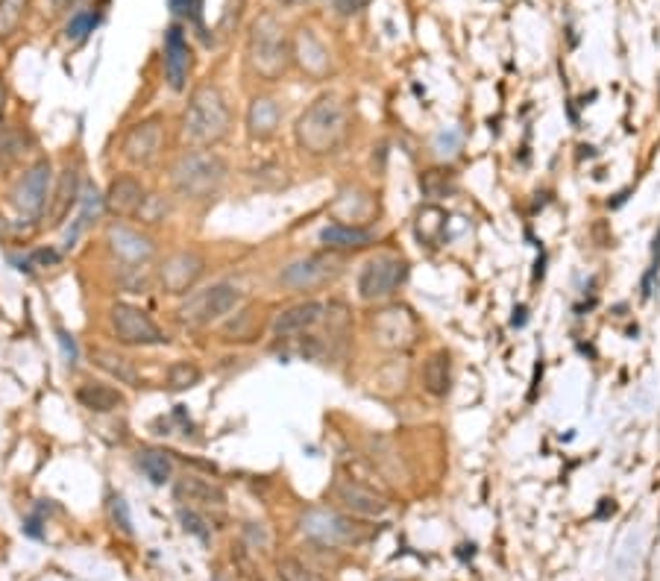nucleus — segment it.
<instances>
[{
	"label": "nucleus",
	"mask_w": 660,
	"mask_h": 581,
	"mask_svg": "<svg viewBox=\"0 0 660 581\" xmlns=\"http://www.w3.org/2000/svg\"><path fill=\"white\" fill-rule=\"evenodd\" d=\"M347 130L350 127H347L344 103L332 94H323L300 115V121L294 127V138H297L300 150L308 156H329L344 144Z\"/></svg>",
	"instance_id": "nucleus-1"
},
{
	"label": "nucleus",
	"mask_w": 660,
	"mask_h": 581,
	"mask_svg": "<svg viewBox=\"0 0 660 581\" xmlns=\"http://www.w3.org/2000/svg\"><path fill=\"white\" fill-rule=\"evenodd\" d=\"M232 127V112L226 97L215 86H203L191 94L185 115H182V135L194 147H215Z\"/></svg>",
	"instance_id": "nucleus-2"
},
{
	"label": "nucleus",
	"mask_w": 660,
	"mask_h": 581,
	"mask_svg": "<svg viewBox=\"0 0 660 581\" xmlns=\"http://www.w3.org/2000/svg\"><path fill=\"white\" fill-rule=\"evenodd\" d=\"M226 162L212 150H188L171 168V185L182 200H209L226 182Z\"/></svg>",
	"instance_id": "nucleus-3"
},
{
	"label": "nucleus",
	"mask_w": 660,
	"mask_h": 581,
	"mask_svg": "<svg viewBox=\"0 0 660 581\" xmlns=\"http://www.w3.org/2000/svg\"><path fill=\"white\" fill-rule=\"evenodd\" d=\"M291 59V42L273 15H262L247 39V62L264 80H279Z\"/></svg>",
	"instance_id": "nucleus-4"
},
{
	"label": "nucleus",
	"mask_w": 660,
	"mask_h": 581,
	"mask_svg": "<svg viewBox=\"0 0 660 581\" xmlns=\"http://www.w3.org/2000/svg\"><path fill=\"white\" fill-rule=\"evenodd\" d=\"M238 303H241V291L229 282H218V285L188 294V300L179 306V320L188 326H209L215 320H223L229 312H235Z\"/></svg>",
	"instance_id": "nucleus-5"
},
{
	"label": "nucleus",
	"mask_w": 660,
	"mask_h": 581,
	"mask_svg": "<svg viewBox=\"0 0 660 581\" xmlns=\"http://www.w3.org/2000/svg\"><path fill=\"white\" fill-rule=\"evenodd\" d=\"M405 279H408V262L405 259L391 256V253L376 256L358 273V297L364 303L391 300L396 291L405 285Z\"/></svg>",
	"instance_id": "nucleus-6"
},
{
	"label": "nucleus",
	"mask_w": 660,
	"mask_h": 581,
	"mask_svg": "<svg viewBox=\"0 0 660 581\" xmlns=\"http://www.w3.org/2000/svg\"><path fill=\"white\" fill-rule=\"evenodd\" d=\"M109 326H112L118 344H124V347H159V344H168V338L156 326V320L144 309L132 306V303H115L109 309Z\"/></svg>",
	"instance_id": "nucleus-7"
},
{
	"label": "nucleus",
	"mask_w": 660,
	"mask_h": 581,
	"mask_svg": "<svg viewBox=\"0 0 660 581\" xmlns=\"http://www.w3.org/2000/svg\"><path fill=\"white\" fill-rule=\"evenodd\" d=\"M50 179H53L50 159H39L33 168H27L24 177L12 185L9 203H12V209H15L24 221H39L44 215L47 200H50Z\"/></svg>",
	"instance_id": "nucleus-8"
},
{
	"label": "nucleus",
	"mask_w": 660,
	"mask_h": 581,
	"mask_svg": "<svg viewBox=\"0 0 660 581\" xmlns=\"http://www.w3.org/2000/svg\"><path fill=\"white\" fill-rule=\"evenodd\" d=\"M303 535L323 543V546H347V543H361L367 532L344 514L326 511V508H311L300 520Z\"/></svg>",
	"instance_id": "nucleus-9"
},
{
	"label": "nucleus",
	"mask_w": 660,
	"mask_h": 581,
	"mask_svg": "<svg viewBox=\"0 0 660 581\" xmlns=\"http://www.w3.org/2000/svg\"><path fill=\"white\" fill-rule=\"evenodd\" d=\"M373 338L385 350H408L420 338V320L405 306H388L373 317Z\"/></svg>",
	"instance_id": "nucleus-10"
},
{
	"label": "nucleus",
	"mask_w": 660,
	"mask_h": 581,
	"mask_svg": "<svg viewBox=\"0 0 660 581\" xmlns=\"http://www.w3.org/2000/svg\"><path fill=\"white\" fill-rule=\"evenodd\" d=\"M162 147H165L162 118H144L127 130L124 141H121V156L130 162L132 168H147L162 156Z\"/></svg>",
	"instance_id": "nucleus-11"
},
{
	"label": "nucleus",
	"mask_w": 660,
	"mask_h": 581,
	"mask_svg": "<svg viewBox=\"0 0 660 581\" xmlns=\"http://www.w3.org/2000/svg\"><path fill=\"white\" fill-rule=\"evenodd\" d=\"M338 273H341V259L332 250L329 253H311V256L291 262L288 268H282L279 285H285L291 291H308V288L326 285Z\"/></svg>",
	"instance_id": "nucleus-12"
},
{
	"label": "nucleus",
	"mask_w": 660,
	"mask_h": 581,
	"mask_svg": "<svg viewBox=\"0 0 660 581\" xmlns=\"http://www.w3.org/2000/svg\"><path fill=\"white\" fill-rule=\"evenodd\" d=\"M206 270V259L197 253V250H179L171 253L162 268H159V285L165 294H174V297H185L191 294V288L200 282Z\"/></svg>",
	"instance_id": "nucleus-13"
},
{
	"label": "nucleus",
	"mask_w": 660,
	"mask_h": 581,
	"mask_svg": "<svg viewBox=\"0 0 660 581\" xmlns=\"http://www.w3.org/2000/svg\"><path fill=\"white\" fill-rule=\"evenodd\" d=\"M106 244H109V250L121 259V262H127V265H147L153 256H156V241L150 238V235H144L141 229H132L127 224H109L106 229Z\"/></svg>",
	"instance_id": "nucleus-14"
},
{
	"label": "nucleus",
	"mask_w": 660,
	"mask_h": 581,
	"mask_svg": "<svg viewBox=\"0 0 660 581\" xmlns=\"http://www.w3.org/2000/svg\"><path fill=\"white\" fill-rule=\"evenodd\" d=\"M147 203V191L141 185V179L132 174H121L109 182V191L103 197V206L112 218L124 221V218H138V212Z\"/></svg>",
	"instance_id": "nucleus-15"
},
{
	"label": "nucleus",
	"mask_w": 660,
	"mask_h": 581,
	"mask_svg": "<svg viewBox=\"0 0 660 581\" xmlns=\"http://www.w3.org/2000/svg\"><path fill=\"white\" fill-rule=\"evenodd\" d=\"M335 499L352 511V514H358V517H382L385 511H388V499L382 496V493H376L373 488H367V485H361V482H355V479H347V476H338L335 479Z\"/></svg>",
	"instance_id": "nucleus-16"
},
{
	"label": "nucleus",
	"mask_w": 660,
	"mask_h": 581,
	"mask_svg": "<svg viewBox=\"0 0 660 581\" xmlns=\"http://www.w3.org/2000/svg\"><path fill=\"white\" fill-rule=\"evenodd\" d=\"M83 197V185H80V168L77 165H65L62 174L53 185V194L47 200V221L50 226H59L80 203Z\"/></svg>",
	"instance_id": "nucleus-17"
},
{
	"label": "nucleus",
	"mask_w": 660,
	"mask_h": 581,
	"mask_svg": "<svg viewBox=\"0 0 660 581\" xmlns=\"http://www.w3.org/2000/svg\"><path fill=\"white\" fill-rule=\"evenodd\" d=\"M191 71V47L179 24H171L165 33V80L174 91L185 89Z\"/></svg>",
	"instance_id": "nucleus-18"
},
{
	"label": "nucleus",
	"mask_w": 660,
	"mask_h": 581,
	"mask_svg": "<svg viewBox=\"0 0 660 581\" xmlns=\"http://www.w3.org/2000/svg\"><path fill=\"white\" fill-rule=\"evenodd\" d=\"M326 314V306L317 303V300H306V303H297L285 312H279L273 317L270 329L276 338H294V335H303L311 326H317Z\"/></svg>",
	"instance_id": "nucleus-19"
},
{
	"label": "nucleus",
	"mask_w": 660,
	"mask_h": 581,
	"mask_svg": "<svg viewBox=\"0 0 660 581\" xmlns=\"http://www.w3.org/2000/svg\"><path fill=\"white\" fill-rule=\"evenodd\" d=\"M264 332V309L262 306H247L235 317H229L220 329L223 341H235V344H253L259 341V335Z\"/></svg>",
	"instance_id": "nucleus-20"
},
{
	"label": "nucleus",
	"mask_w": 660,
	"mask_h": 581,
	"mask_svg": "<svg viewBox=\"0 0 660 581\" xmlns=\"http://www.w3.org/2000/svg\"><path fill=\"white\" fill-rule=\"evenodd\" d=\"M376 241L370 229L350 224H332L320 229V244L332 253H347V250H364Z\"/></svg>",
	"instance_id": "nucleus-21"
},
{
	"label": "nucleus",
	"mask_w": 660,
	"mask_h": 581,
	"mask_svg": "<svg viewBox=\"0 0 660 581\" xmlns=\"http://www.w3.org/2000/svg\"><path fill=\"white\" fill-rule=\"evenodd\" d=\"M291 56H297L300 68L306 74H311V77H323L329 71V50L311 30H300L297 33V39L291 45Z\"/></svg>",
	"instance_id": "nucleus-22"
},
{
	"label": "nucleus",
	"mask_w": 660,
	"mask_h": 581,
	"mask_svg": "<svg viewBox=\"0 0 660 581\" xmlns=\"http://www.w3.org/2000/svg\"><path fill=\"white\" fill-rule=\"evenodd\" d=\"M279 121H282V109L270 97H256L250 103V109H247V133L256 141L273 138L276 130H279Z\"/></svg>",
	"instance_id": "nucleus-23"
},
{
	"label": "nucleus",
	"mask_w": 660,
	"mask_h": 581,
	"mask_svg": "<svg viewBox=\"0 0 660 581\" xmlns=\"http://www.w3.org/2000/svg\"><path fill=\"white\" fill-rule=\"evenodd\" d=\"M77 403L94 411V414H109V411H118L127 405V397L115 388V385H106V382H86L77 388Z\"/></svg>",
	"instance_id": "nucleus-24"
},
{
	"label": "nucleus",
	"mask_w": 660,
	"mask_h": 581,
	"mask_svg": "<svg viewBox=\"0 0 660 581\" xmlns=\"http://www.w3.org/2000/svg\"><path fill=\"white\" fill-rule=\"evenodd\" d=\"M174 496L179 502H188V505H223L226 502L223 488L215 485V482H209V479H200V476L176 479Z\"/></svg>",
	"instance_id": "nucleus-25"
},
{
	"label": "nucleus",
	"mask_w": 660,
	"mask_h": 581,
	"mask_svg": "<svg viewBox=\"0 0 660 581\" xmlns=\"http://www.w3.org/2000/svg\"><path fill=\"white\" fill-rule=\"evenodd\" d=\"M420 382H423L426 394H432V397H446L449 394V388H452V361H449L446 350H435L423 361Z\"/></svg>",
	"instance_id": "nucleus-26"
},
{
	"label": "nucleus",
	"mask_w": 660,
	"mask_h": 581,
	"mask_svg": "<svg viewBox=\"0 0 660 581\" xmlns=\"http://www.w3.org/2000/svg\"><path fill=\"white\" fill-rule=\"evenodd\" d=\"M135 464L153 485H165L174 476V461L165 449H138Z\"/></svg>",
	"instance_id": "nucleus-27"
},
{
	"label": "nucleus",
	"mask_w": 660,
	"mask_h": 581,
	"mask_svg": "<svg viewBox=\"0 0 660 581\" xmlns=\"http://www.w3.org/2000/svg\"><path fill=\"white\" fill-rule=\"evenodd\" d=\"M91 361H94L100 370H106L109 376H115L118 382L138 388V373H135V364H132L130 358L118 356V353H112V350H91Z\"/></svg>",
	"instance_id": "nucleus-28"
},
{
	"label": "nucleus",
	"mask_w": 660,
	"mask_h": 581,
	"mask_svg": "<svg viewBox=\"0 0 660 581\" xmlns=\"http://www.w3.org/2000/svg\"><path fill=\"white\" fill-rule=\"evenodd\" d=\"M27 147H30V135L24 130H18V127L0 130V177L27 153Z\"/></svg>",
	"instance_id": "nucleus-29"
},
{
	"label": "nucleus",
	"mask_w": 660,
	"mask_h": 581,
	"mask_svg": "<svg viewBox=\"0 0 660 581\" xmlns=\"http://www.w3.org/2000/svg\"><path fill=\"white\" fill-rule=\"evenodd\" d=\"M27 9H30V0H0V42L12 39L21 30Z\"/></svg>",
	"instance_id": "nucleus-30"
},
{
	"label": "nucleus",
	"mask_w": 660,
	"mask_h": 581,
	"mask_svg": "<svg viewBox=\"0 0 660 581\" xmlns=\"http://www.w3.org/2000/svg\"><path fill=\"white\" fill-rule=\"evenodd\" d=\"M200 379H203V370L194 361H174L168 367V388L171 391H188V388L200 385Z\"/></svg>",
	"instance_id": "nucleus-31"
},
{
	"label": "nucleus",
	"mask_w": 660,
	"mask_h": 581,
	"mask_svg": "<svg viewBox=\"0 0 660 581\" xmlns=\"http://www.w3.org/2000/svg\"><path fill=\"white\" fill-rule=\"evenodd\" d=\"M97 24H100V15H97V12L80 9V12H74V15L68 18V24H65V36L74 39V42H83V39H88V36L94 33Z\"/></svg>",
	"instance_id": "nucleus-32"
},
{
	"label": "nucleus",
	"mask_w": 660,
	"mask_h": 581,
	"mask_svg": "<svg viewBox=\"0 0 660 581\" xmlns=\"http://www.w3.org/2000/svg\"><path fill=\"white\" fill-rule=\"evenodd\" d=\"M279 581H326L320 573H314L297 558H282L279 561Z\"/></svg>",
	"instance_id": "nucleus-33"
},
{
	"label": "nucleus",
	"mask_w": 660,
	"mask_h": 581,
	"mask_svg": "<svg viewBox=\"0 0 660 581\" xmlns=\"http://www.w3.org/2000/svg\"><path fill=\"white\" fill-rule=\"evenodd\" d=\"M179 523L188 535L200 537V540H209L212 537V529L206 526V520L194 511V508H179Z\"/></svg>",
	"instance_id": "nucleus-34"
},
{
	"label": "nucleus",
	"mask_w": 660,
	"mask_h": 581,
	"mask_svg": "<svg viewBox=\"0 0 660 581\" xmlns=\"http://www.w3.org/2000/svg\"><path fill=\"white\" fill-rule=\"evenodd\" d=\"M109 517H112L115 529H121L124 535H132L130 505L124 502V496H112V499H109Z\"/></svg>",
	"instance_id": "nucleus-35"
},
{
	"label": "nucleus",
	"mask_w": 660,
	"mask_h": 581,
	"mask_svg": "<svg viewBox=\"0 0 660 581\" xmlns=\"http://www.w3.org/2000/svg\"><path fill=\"white\" fill-rule=\"evenodd\" d=\"M449 174V171H446ZM443 171H426L420 177V185L429 197H446V191L452 188V177H446Z\"/></svg>",
	"instance_id": "nucleus-36"
},
{
	"label": "nucleus",
	"mask_w": 660,
	"mask_h": 581,
	"mask_svg": "<svg viewBox=\"0 0 660 581\" xmlns=\"http://www.w3.org/2000/svg\"><path fill=\"white\" fill-rule=\"evenodd\" d=\"M200 9H203V0H171V12L188 21H200Z\"/></svg>",
	"instance_id": "nucleus-37"
},
{
	"label": "nucleus",
	"mask_w": 660,
	"mask_h": 581,
	"mask_svg": "<svg viewBox=\"0 0 660 581\" xmlns=\"http://www.w3.org/2000/svg\"><path fill=\"white\" fill-rule=\"evenodd\" d=\"M461 147V135L455 133V130H449V133H440L438 141H435V150H438L440 156H452L455 150Z\"/></svg>",
	"instance_id": "nucleus-38"
},
{
	"label": "nucleus",
	"mask_w": 660,
	"mask_h": 581,
	"mask_svg": "<svg viewBox=\"0 0 660 581\" xmlns=\"http://www.w3.org/2000/svg\"><path fill=\"white\" fill-rule=\"evenodd\" d=\"M91 0H50V9L53 15H74L80 9H86Z\"/></svg>",
	"instance_id": "nucleus-39"
},
{
	"label": "nucleus",
	"mask_w": 660,
	"mask_h": 581,
	"mask_svg": "<svg viewBox=\"0 0 660 581\" xmlns=\"http://www.w3.org/2000/svg\"><path fill=\"white\" fill-rule=\"evenodd\" d=\"M367 3H370V0H335V9H338L341 15H355V12H361Z\"/></svg>",
	"instance_id": "nucleus-40"
},
{
	"label": "nucleus",
	"mask_w": 660,
	"mask_h": 581,
	"mask_svg": "<svg viewBox=\"0 0 660 581\" xmlns=\"http://www.w3.org/2000/svg\"><path fill=\"white\" fill-rule=\"evenodd\" d=\"M59 341H62V347H65V356H68V364L74 367V361H77V347H74V341H71V335H68V332H59Z\"/></svg>",
	"instance_id": "nucleus-41"
},
{
	"label": "nucleus",
	"mask_w": 660,
	"mask_h": 581,
	"mask_svg": "<svg viewBox=\"0 0 660 581\" xmlns=\"http://www.w3.org/2000/svg\"><path fill=\"white\" fill-rule=\"evenodd\" d=\"M511 326H517V329H520V326H526V306H517V309H514Z\"/></svg>",
	"instance_id": "nucleus-42"
},
{
	"label": "nucleus",
	"mask_w": 660,
	"mask_h": 581,
	"mask_svg": "<svg viewBox=\"0 0 660 581\" xmlns=\"http://www.w3.org/2000/svg\"><path fill=\"white\" fill-rule=\"evenodd\" d=\"M6 100H9V91H6V83H3V77H0V121H3V115H6Z\"/></svg>",
	"instance_id": "nucleus-43"
},
{
	"label": "nucleus",
	"mask_w": 660,
	"mask_h": 581,
	"mask_svg": "<svg viewBox=\"0 0 660 581\" xmlns=\"http://www.w3.org/2000/svg\"><path fill=\"white\" fill-rule=\"evenodd\" d=\"M285 3H306V0H285Z\"/></svg>",
	"instance_id": "nucleus-44"
}]
</instances>
